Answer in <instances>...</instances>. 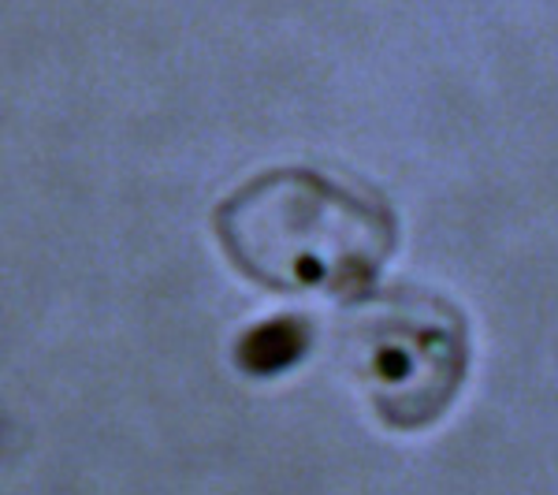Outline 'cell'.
<instances>
[{"label": "cell", "mask_w": 558, "mask_h": 495, "mask_svg": "<svg viewBox=\"0 0 558 495\" xmlns=\"http://www.w3.org/2000/svg\"><path fill=\"white\" fill-rule=\"evenodd\" d=\"M343 310L339 354L376 418L399 432L444 418L470 369L462 310L417 287H373Z\"/></svg>", "instance_id": "7a4b0ae2"}, {"label": "cell", "mask_w": 558, "mask_h": 495, "mask_svg": "<svg viewBox=\"0 0 558 495\" xmlns=\"http://www.w3.org/2000/svg\"><path fill=\"white\" fill-rule=\"evenodd\" d=\"M310 343V328L302 317H272L260 328H250L239 343V365L246 373H279V369H291L305 354Z\"/></svg>", "instance_id": "3957f363"}, {"label": "cell", "mask_w": 558, "mask_h": 495, "mask_svg": "<svg viewBox=\"0 0 558 495\" xmlns=\"http://www.w3.org/2000/svg\"><path fill=\"white\" fill-rule=\"evenodd\" d=\"M213 231L246 280L276 294L354 302L399 246V220L380 197L317 168H272L216 205Z\"/></svg>", "instance_id": "6da1fadb"}]
</instances>
